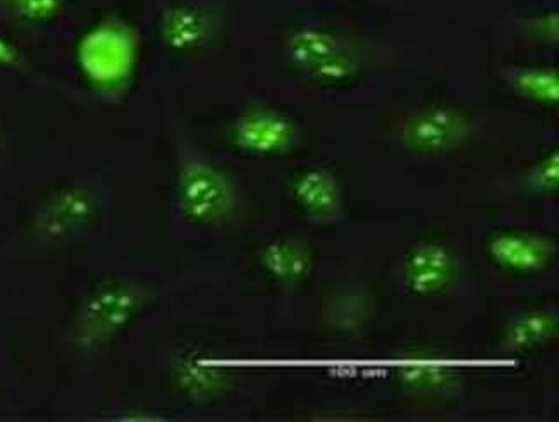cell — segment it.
I'll use <instances>...</instances> for the list:
<instances>
[{
    "mask_svg": "<svg viewBox=\"0 0 559 422\" xmlns=\"http://www.w3.org/2000/svg\"><path fill=\"white\" fill-rule=\"evenodd\" d=\"M552 331H555V321L551 316L543 313L527 314L510 329L508 343L513 349H532L551 337Z\"/></svg>",
    "mask_w": 559,
    "mask_h": 422,
    "instance_id": "cell-12",
    "label": "cell"
},
{
    "mask_svg": "<svg viewBox=\"0 0 559 422\" xmlns=\"http://www.w3.org/2000/svg\"><path fill=\"white\" fill-rule=\"evenodd\" d=\"M142 305L143 293L128 281L98 284L80 310L78 329L82 340L88 345L107 343L136 319Z\"/></svg>",
    "mask_w": 559,
    "mask_h": 422,
    "instance_id": "cell-2",
    "label": "cell"
},
{
    "mask_svg": "<svg viewBox=\"0 0 559 422\" xmlns=\"http://www.w3.org/2000/svg\"><path fill=\"white\" fill-rule=\"evenodd\" d=\"M289 61L307 71L316 73L319 68L333 61L334 57L345 52V47L337 40L336 35L321 28L296 30L286 44Z\"/></svg>",
    "mask_w": 559,
    "mask_h": 422,
    "instance_id": "cell-8",
    "label": "cell"
},
{
    "mask_svg": "<svg viewBox=\"0 0 559 422\" xmlns=\"http://www.w3.org/2000/svg\"><path fill=\"white\" fill-rule=\"evenodd\" d=\"M535 181L539 187L546 188V190H551L558 185V155H552L547 159L546 163L540 164L535 171Z\"/></svg>",
    "mask_w": 559,
    "mask_h": 422,
    "instance_id": "cell-15",
    "label": "cell"
},
{
    "mask_svg": "<svg viewBox=\"0 0 559 422\" xmlns=\"http://www.w3.org/2000/svg\"><path fill=\"white\" fill-rule=\"evenodd\" d=\"M94 211V202L90 199L88 194L82 190H66L61 196L50 202L47 209V218L50 223L59 224V226H74L80 221L85 220Z\"/></svg>",
    "mask_w": 559,
    "mask_h": 422,
    "instance_id": "cell-11",
    "label": "cell"
},
{
    "mask_svg": "<svg viewBox=\"0 0 559 422\" xmlns=\"http://www.w3.org/2000/svg\"><path fill=\"white\" fill-rule=\"evenodd\" d=\"M209 32V17L199 9L173 8L164 14L163 35L170 49H195L207 38Z\"/></svg>",
    "mask_w": 559,
    "mask_h": 422,
    "instance_id": "cell-10",
    "label": "cell"
},
{
    "mask_svg": "<svg viewBox=\"0 0 559 422\" xmlns=\"http://www.w3.org/2000/svg\"><path fill=\"white\" fill-rule=\"evenodd\" d=\"M516 86L534 101H558V74L555 70H525L516 78Z\"/></svg>",
    "mask_w": 559,
    "mask_h": 422,
    "instance_id": "cell-13",
    "label": "cell"
},
{
    "mask_svg": "<svg viewBox=\"0 0 559 422\" xmlns=\"http://www.w3.org/2000/svg\"><path fill=\"white\" fill-rule=\"evenodd\" d=\"M20 50L13 42L8 38L0 37V66H14L20 62Z\"/></svg>",
    "mask_w": 559,
    "mask_h": 422,
    "instance_id": "cell-16",
    "label": "cell"
},
{
    "mask_svg": "<svg viewBox=\"0 0 559 422\" xmlns=\"http://www.w3.org/2000/svg\"><path fill=\"white\" fill-rule=\"evenodd\" d=\"M185 373L202 374V370H200V366H197V370H193V367H188V371H185ZM202 379H203V383H205V385H207V388H211L212 383H214V378H212V376H203Z\"/></svg>",
    "mask_w": 559,
    "mask_h": 422,
    "instance_id": "cell-17",
    "label": "cell"
},
{
    "mask_svg": "<svg viewBox=\"0 0 559 422\" xmlns=\"http://www.w3.org/2000/svg\"><path fill=\"white\" fill-rule=\"evenodd\" d=\"M231 142L243 154L276 157L293 151L298 142V128L277 110H252L233 125Z\"/></svg>",
    "mask_w": 559,
    "mask_h": 422,
    "instance_id": "cell-3",
    "label": "cell"
},
{
    "mask_svg": "<svg viewBox=\"0 0 559 422\" xmlns=\"http://www.w3.org/2000/svg\"><path fill=\"white\" fill-rule=\"evenodd\" d=\"M456 278L459 262L444 245L418 244L406 254L403 281L414 295H438L450 289Z\"/></svg>",
    "mask_w": 559,
    "mask_h": 422,
    "instance_id": "cell-5",
    "label": "cell"
},
{
    "mask_svg": "<svg viewBox=\"0 0 559 422\" xmlns=\"http://www.w3.org/2000/svg\"><path fill=\"white\" fill-rule=\"evenodd\" d=\"M293 197L307 214L317 220H324L336 214L340 209V184L328 169H307L295 179Z\"/></svg>",
    "mask_w": 559,
    "mask_h": 422,
    "instance_id": "cell-7",
    "label": "cell"
},
{
    "mask_svg": "<svg viewBox=\"0 0 559 422\" xmlns=\"http://www.w3.org/2000/svg\"><path fill=\"white\" fill-rule=\"evenodd\" d=\"M176 196L182 218L195 226L221 223L235 206L231 179L202 159H190L181 164Z\"/></svg>",
    "mask_w": 559,
    "mask_h": 422,
    "instance_id": "cell-1",
    "label": "cell"
},
{
    "mask_svg": "<svg viewBox=\"0 0 559 422\" xmlns=\"http://www.w3.org/2000/svg\"><path fill=\"white\" fill-rule=\"evenodd\" d=\"M9 2L20 17L35 21V23L53 20L64 8V0H9Z\"/></svg>",
    "mask_w": 559,
    "mask_h": 422,
    "instance_id": "cell-14",
    "label": "cell"
},
{
    "mask_svg": "<svg viewBox=\"0 0 559 422\" xmlns=\"http://www.w3.org/2000/svg\"><path fill=\"white\" fill-rule=\"evenodd\" d=\"M468 137V121L459 110L433 106L414 114L403 128V142L421 154H444Z\"/></svg>",
    "mask_w": 559,
    "mask_h": 422,
    "instance_id": "cell-4",
    "label": "cell"
},
{
    "mask_svg": "<svg viewBox=\"0 0 559 422\" xmlns=\"http://www.w3.org/2000/svg\"><path fill=\"white\" fill-rule=\"evenodd\" d=\"M260 266L272 280L284 284L304 281L312 269V256L308 248L292 239H276L260 253Z\"/></svg>",
    "mask_w": 559,
    "mask_h": 422,
    "instance_id": "cell-9",
    "label": "cell"
},
{
    "mask_svg": "<svg viewBox=\"0 0 559 422\" xmlns=\"http://www.w3.org/2000/svg\"><path fill=\"white\" fill-rule=\"evenodd\" d=\"M487 253L499 268L515 272H539L551 262L552 245L544 236L503 232L490 238Z\"/></svg>",
    "mask_w": 559,
    "mask_h": 422,
    "instance_id": "cell-6",
    "label": "cell"
}]
</instances>
